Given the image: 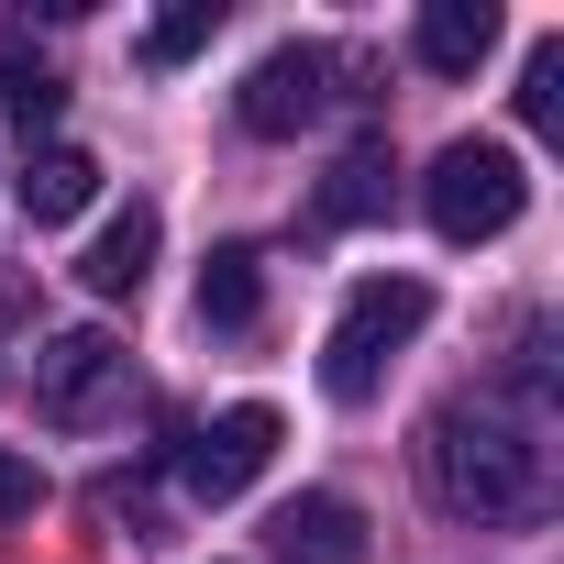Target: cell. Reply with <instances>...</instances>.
<instances>
[{
	"instance_id": "cell-17",
	"label": "cell",
	"mask_w": 564,
	"mask_h": 564,
	"mask_svg": "<svg viewBox=\"0 0 564 564\" xmlns=\"http://www.w3.org/2000/svg\"><path fill=\"white\" fill-rule=\"evenodd\" d=\"M12 322H23V289H0V333H12Z\"/></svg>"
},
{
	"instance_id": "cell-4",
	"label": "cell",
	"mask_w": 564,
	"mask_h": 564,
	"mask_svg": "<svg viewBox=\"0 0 564 564\" xmlns=\"http://www.w3.org/2000/svg\"><path fill=\"white\" fill-rule=\"evenodd\" d=\"M122 399H133V355H122L100 322L45 333V355H34V410H45L56 432H89V421H111Z\"/></svg>"
},
{
	"instance_id": "cell-8",
	"label": "cell",
	"mask_w": 564,
	"mask_h": 564,
	"mask_svg": "<svg viewBox=\"0 0 564 564\" xmlns=\"http://www.w3.org/2000/svg\"><path fill=\"white\" fill-rule=\"evenodd\" d=\"M199 322H210V333H254V322H265V254H254V243H210V265H199Z\"/></svg>"
},
{
	"instance_id": "cell-14",
	"label": "cell",
	"mask_w": 564,
	"mask_h": 564,
	"mask_svg": "<svg viewBox=\"0 0 564 564\" xmlns=\"http://www.w3.org/2000/svg\"><path fill=\"white\" fill-rule=\"evenodd\" d=\"M210 34H221V0H177V12L144 23V67H188Z\"/></svg>"
},
{
	"instance_id": "cell-6",
	"label": "cell",
	"mask_w": 564,
	"mask_h": 564,
	"mask_svg": "<svg viewBox=\"0 0 564 564\" xmlns=\"http://www.w3.org/2000/svg\"><path fill=\"white\" fill-rule=\"evenodd\" d=\"M322 100H333V56H322V45H276V56H254V78L232 89L243 133H311Z\"/></svg>"
},
{
	"instance_id": "cell-7",
	"label": "cell",
	"mask_w": 564,
	"mask_h": 564,
	"mask_svg": "<svg viewBox=\"0 0 564 564\" xmlns=\"http://www.w3.org/2000/svg\"><path fill=\"white\" fill-rule=\"evenodd\" d=\"M265 553H276V564H366L377 542H366V509H355V498H333V487H300L289 509H276Z\"/></svg>"
},
{
	"instance_id": "cell-2",
	"label": "cell",
	"mask_w": 564,
	"mask_h": 564,
	"mask_svg": "<svg viewBox=\"0 0 564 564\" xmlns=\"http://www.w3.org/2000/svg\"><path fill=\"white\" fill-rule=\"evenodd\" d=\"M432 322V289L421 276H366V289L333 311V333H322V388L355 410V399H377V377L410 355V333Z\"/></svg>"
},
{
	"instance_id": "cell-10",
	"label": "cell",
	"mask_w": 564,
	"mask_h": 564,
	"mask_svg": "<svg viewBox=\"0 0 564 564\" xmlns=\"http://www.w3.org/2000/svg\"><path fill=\"white\" fill-rule=\"evenodd\" d=\"M144 265H155V210H144V199H122V221H100V232H89L78 276H89L100 300H133V289H144Z\"/></svg>"
},
{
	"instance_id": "cell-16",
	"label": "cell",
	"mask_w": 564,
	"mask_h": 564,
	"mask_svg": "<svg viewBox=\"0 0 564 564\" xmlns=\"http://www.w3.org/2000/svg\"><path fill=\"white\" fill-rule=\"evenodd\" d=\"M34 509H45V465L0 443V520H34Z\"/></svg>"
},
{
	"instance_id": "cell-13",
	"label": "cell",
	"mask_w": 564,
	"mask_h": 564,
	"mask_svg": "<svg viewBox=\"0 0 564 564\" xmlns=\"http://www.w3.org/2000/svg\"><path fill=\"white\" fill-rule=\"evenodd\" d=\"M0 100H12L23 144H34V133H56V111H67V78L34 56V34H0Z\"/></svg>"
},
{
	"instance_id": "cell-5",
	"label": "cell",
	"mask_w": 564,
	"mask_h": 564,
	"mask_svg": "<svg viewBox=\"0 0 564 564\" xmlns=\"http://www.w3.org/2000/svg\"><path fill=\"white\" fill-rule=\"evenodd\" d=\"M276 432H289V421H276L265 399H232V410H210L199 432H188V498H243L265 465H276Z\"/></svg>"
},
{
	"instance_id": "cell-3",
	"label": "cell",
	"mask_w": 564,
	"mask_h": 564,
	"mask_svg": "<svg viewBox=\"0 0 564 564\" xmlns=\"http://www.w3.org/2000/svg\"><path fill=\"white\" fill-rule=\"evenodd\" d=\"M421 210H432V232L443 243H498L520 210H531V177H520V155L509 144H443L432 155V177H421Z\"/></svg>"
},
{
	"instance_id": "cell-9",
	"label": "cell",
	"mask_w": 564,
	"mask_h": 564,
	"mask_svg": "<svg viewBox=\"0 0 564 564\" xmlns=\"http://www.w3.org/2000/svg\"><path fill=\"white\" fill-rule=\"evenodd\" d=\"M410 45H421V67H432V78H476V67H487V45H498V12H487V0H432Z\"/></svg>"
},
{
	"instance_id": "cell-15",
	"label": "cell",
	"mask_w": 564,
	"mask_h": 564,
	"mask_svg": "<svg viewBox=\"0 0 564 564\" xmlns=\"http://www.w3.org/2000/svg\"><path fill=\"white\" fill-rule=\"evenodd\" d=\"M520 122H531V133H564V34L531 45V67H520Z\"/></svg>"
},
{
	"instance_id": "cell-11",
	"label": "cell",
	"mask_w": 564,
	"mask_h": 564,
	"mask_svg": "<svg viewBox=\"0 0 564 564\" xmlns=\"http://www.w3.org/2000/svg\"><path fill=\"white\" fill-rule=\"evenodd\" d=\"M100 199V155H78V144H34L23 155V210L34 221H78Z\"/></svg>"
},
{
	"instance_id": "cell-12",
	"label": "cell",
	"mask_w": 564,
	"mask_h": 564,
	"mask_svg": "<svg viewBox=\"0 0 564 564\" xmlns=\"http://www.w3.org/2000/svg\"><path fill=\"white\" fill-rule=\"evenodd\" d=\"M388 177H399V166H388V144H377V133H366V144H344V166L322 177V210H311V221H322V232L377 221V210H388Z\"/></svg>"
},
{
	"instance_id": "cell-1",
	"label": "cell",
	"mask_w": 564,
	"mask_h": 564,
	"mask_svg": "<svg viewBox=\"0 0 564 564\" xmlns=\"http://www.w3.org/2000/svg\"><path fill=\"white\" fill-rule=\"evenodd\" d=\"M421 476L454 520H542L553 509V443L520 399H443L421 421Z\"/></svg>"
}]
</instances>
